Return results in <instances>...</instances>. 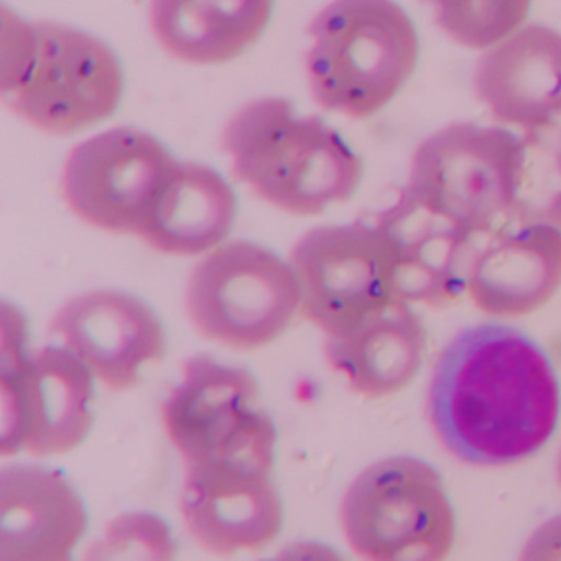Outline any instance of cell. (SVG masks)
Here are the masks:
<instances>
[{
  "label": "cell",
  "mask_w": 561,
  "mask_h": 561,
  "mask_svg": "<svg viewBox=\"0 0 561 561\" xmlns=\"http://www.w3.org/2000/svg\"><path fill=\"white\" fill-rule=\"evenodd\" d=\"M425 324L405 301H397L351 333L327 337L324 356L357 396H396L415 379L425 357Z\"/></svg>",
  "instance_id": "obj_19"
},
{
  "label": "cell",
  "mask_w": 561,
  "mask_h": 561,
  "mask_svg": "<svg viewBox=\"0 0 561 561\" xmlns=\"http://www.w3.org/2000/svg\"><path fill=\"white\" fill-rule=\"evenodd\" d=\"M0 93L32 126L68 136L116 113L119 58L94 35L58 22H28L2 9Z\"/></svg>",
  "instance_id": "obj_2"
},
{
  "label": "cell",
  "mask_w": 561,
  "mask_h": 561,
  "mask_svg": "<svg viewBox=\"0 0 561 561\" xmlns=\"http://www.w3.org/2000/svg\"><path fill=\"white\" fill-rule=\"evenodd\" d=\"M517 561H561V514L553 515L531 531Z\"/></svg>",
  "instance_id": "obj_23"
},
{
  "label": "cell",
  "mask_w": 561,
  "mask_h": 561,
  "mask_svg": "<svg viewBox=\"0 0 561 561\" xmlns=\"http://www.w3.org/2000/svg\"><path fill=\"white\" fill-rule=\"evenodd\" d=\"M374 226L392 254L400 300L439 308L465 294L478 245L458 222L426 208L403 188L390 208L377 213Z\"/></svg>",
  "instance_id": "obj_13"
},
{
  "label": "cell",
  "mask_w": 561,
  "mask_h": 561,
  "mask_svg": "<svg viewBox=\"0 0 561 561\" xmlns=\"http://www.w3.org/2000/svg\"><path fill=\"white\" fill-rule=\"evenodd\" d=\"M308 84L318 106L364 119L382 110L412 77L420 42L412 19L387 0H340L307 28Z\"/></svg>",
  "instance_id": "obj_4"
},
{
  "label": "cell",
  "mask_w": 561,
  "mask_h": 561,
  "mask_svg": "<svg viewBox=\"0 0 561 561\" xmlns=\"http://www.w3.org/2000/svg\"><path fill=\"white\" fill-rule=\"evenodd\" d=\"M344 537L360 561H446L456 515L425 459L390 456L367 466L341 499Z\"/></svg>",
  "instance_id": "obj_6"
},
{
  "label": "cell",
  "mask_w": 561,
  "mask_h": 561,
  "mask_svg": "<svg viewBox=\"0 0 561 561\" xmlns=\"http://www.w3.org/2000/svg\"><path fill=\"white\" fill-rule=\"evenodd\" d=\"M524 160L511 219L561 231V124L525 130Z\"/></svg>",
  "instance_id": "obj_21"
},
{
  "label": "cell",
  "mask_w": 561,
  "mask_h": 561,
  "mask_svg": "<svg viewBox=\"0 0 561 561\" xmlns=\"http://www.w3.org/2000/svg\"><path fill=\"white\" fill-rule=\"evenodd\" d=\"M290 267L301 311L327 337L344 336L402 301L389 245L364 221L311 229L295 242Z\"/></svg>",
  "instance_id": "obj_10"
},
{
  "label": "cell",
  "mask_w": 561,
  "mask_h": 561,
  "mask_svg": "<svg viewBox=\"0 0 561 561\" xmlns=\"http://www.w3.org/2000/svg\"><path fill=\"white\" fill-rule=\"evenodd\" d=\"M50 331L116 392L139 386L142 366L160 363L167 353L159 317L124 291L93 290L71 298L55 314Z\"/></svg>",
  "instance_id": "obj_12"
},
{
  "label": "cell",
  "mask_w": 561,
  "mask_h": 561,
  "mask_svg": "<svg viewBox=\"0 0 561 561\" xmlns=\"http://www.w3.org/2000/svg\"><path fill=\"white\" fill-rule=\"evenodd\" d=\"M176 553L179 545L162 517L127 512L110 522L83 561H175Z\"/></svg>",
  "instance_id": "obj_22"
},
{
  "label": "cell",
  "mask_w": 561,
  "mask_h": 561,
  "mask_svg": "<svg viewBox=\"0 0 561 561\" xmlns=\"http://www.w3.org/2000/svg\"><path fill=\"white\" fill-rule=\"evenodd\" d=\"M557 373L515 328H466L439 353L428 416L443 448L465 465L499 468L540 451L560 420Z\"/></svg>",
  "instance_id": "obj_1"
},
{
  "label": "cell",
  "mask_w": 561,
  "mask_h": 561,
  "mask_svg": "<svg viewBox=\"0 0 561 561\" xmlns=\"http://www.w3.org/2000/svg\"><path fill=\"white\" fill-rule=\"evenodd\" d=\"M561 287V231L520 226L491 234L476 249L466 291L485 314L518 318L534 313Z\"/></svg>",
  "instance_id": "obj_17"
},
{
  "label": "cell",
  "mask_w": 561,
  "mask_h": 561,
  "mask_svg": "<svg viewBox=\"0 0 561 561\" xmlns=\"http://www.w3.org/2000/svg\"><path fill=\"white\" fill-rule=\"evenodd\" d=\"M262 561H344V558L320 541H295L282 548L275 557Z\"/></svg>",
  "instance_id": "obj_24"
},
{
  "label": "cell",
  "mask_w": 561,
  "mask_h": 561,
  "mask_svg": "<svg viewBox=\"0 0 561 561\" xmlns=\"http://www.w3.org/2000/svg\"><path fill=\"white\" fill-rule=\"evenodd\" d=\"M472 83L499 123L525 130L553 123L561 116V34L525 25L479 58Z\"/></svg>",
  "instance_id": "obj_16"
},
{
  "label": "cell",
  "mask_w": 561,
  "mask_h": 561,
  "mask_svg": "<svg viewBox=\"0 0 561 561\" xmlns=\"http://www.w3.org/2000/svg\"><path fill=\"white\" fill-rule=\"evenodd\" d=\"M88 514L64 472L38 465L0 471V561H73Z\"/></svg>",
  "instance_id": "obj_14"
},
{
  "label": "cell",
  "mask_w": 561,
  "mask_h": 561,
  "mask_svg": "<svg viewBox=\"0 0 561 561\" xmlns=\"http://www.w3.org/2000/svg\"><path fill=\"white\" fill-rule=\"evenodd\" d=\"M236 215L238 199L218 172L202 163L176 162L137 236L162 254H202L229 234Z\"/></svg>",
  "instance_id": "obj_18"
},
{
  "label": "cell",
  "mask_w": 561,
  "mask_h": 561,
  "mask_svg": "<svg viewBox=\"0 0 561 561\" xmlns=\"http://www.w3.org/2000/svg\"><path fill=\"white\" fill-rule=\"evenodd\" d=\"M557 478L561 484V449H560V453H558V458H557Z\"/></svg>",
  "instance_id": "obj_25"
},
{
  "label": "cell",
  "mask_w": 561,
  "mask_h": 561,
  "mask_svg": "<svg viewBox=\"0 0 561 561\" xmlns=\"http://www.w3.org/2000/svg\"><path fill=\"white\" fill-rule=\"evenodd\" d=\"M27 321L2 308V455H64L93 425V377L71 351L27 350Z\"/></svg>",
  "instance_id": "obj_7"
},
{
  "label": "cell",
  "mask_w": 561,
  "mask_h": 561,
  "mask_svg": "<svg viewBox=\"0 0 561 561\" xmlns=\"http://www.w3.org/2000/svg\"><path fill=\"white\" fill-rule=\"evenodd\" d=\"M524 147L502 127L458 123L426 137L413 153L407 192L478 236L511 219Z\"/></svg>",
  "instance_id": "obj_8"
},
{
  "label": "cell",
  "mask_w": 561,
  "mask_h": 561,
  "mask_svg": "<svg viewBox=\"0 0 561 561\" xmlns=\"http://www.w3.org/2000/svg\"><path fill=\"white\" fill-rule=\"evenodd\" d=\"M231 173L259 198L294 216H317L353 198L360 157L320 116L298 117L284 98L242 106L222 130Z\"/></svg>",
  "instance_id": "obj_3"
},
{
  "label": "cell",
  "mask_w": 561,
  "mask_h": 561,
  "mask_svg": "<svg viewBox=\"0 0 561 561\" xmlns=\"http://www.w3.org/2000/svg\"><path fill=\"white\" fill-rule=\"evenodd\" d=\"M175 163L156 137L116 127L71 150L61 192L88 225L114 234H139L157 190Z\"/></svg>",
  "instance_id": "obj_11"
},
{
  "label": "cell",
  "mask_w": 561,
  "mask_h": 561,
  "mask_svg": "<svg viewBox=\"0 0 561 561\" xmlns=\"http://www.w3.org/2000/svg\"><path fill=\"white\" fill-rule=\"evenodd\" d=\"M180 507L190 535L216 557L262 550L284 525V505L271 474L188 472Z\"/></svg>",
  "instance_id": "obj_15"
},
{
  "label": "cell",
  "mask_w": 561,
  "mask_h": 561,
  "mask_svg": "<svg viewBox=\"0 0 561 561\" xmlns=\"http://www.w3.org/2000/svg\"><path fill=\"white\" fill-rule=\"evenodd\" d=\"M272 4L245 2H153L150 25L160 47L190 65L234 60L261 38Z\"/></svg>",
  "instance_id": "obj_20"
},
{
  "label": "cell",
  "mask_w": 561,
  "mask_h": 561,
  "mask_svg": "<svg viewBox=\"0 0 561 561\" xmlns=\"http://www.w3.org/2000/svg\"><path fill=\"white\" fill-rule=\"evenodd\" d=\"M190 321L203 337L236 351L277 340L301 308L290 264L267 248L232 241L206 255L185 290Z\"/></svg>",
  "instance_id": "obj_9"
},
{
  "label": "cell",
  "mask_w": 561,
  "mask_h": 561,
  "mask_svg": "<svg viewBox=\"0 0 561 561\" xmlns=\"http://www.w3.org/2000/svg\"><path fill=\"white\" fill-rule=\"evenodd\" d=\"M257 400L251 370L190 357L163 403V426L185 472L272 474L277 430Z\"/></svg>",
  "instance_id": "obj_5"
}]
</instances>
